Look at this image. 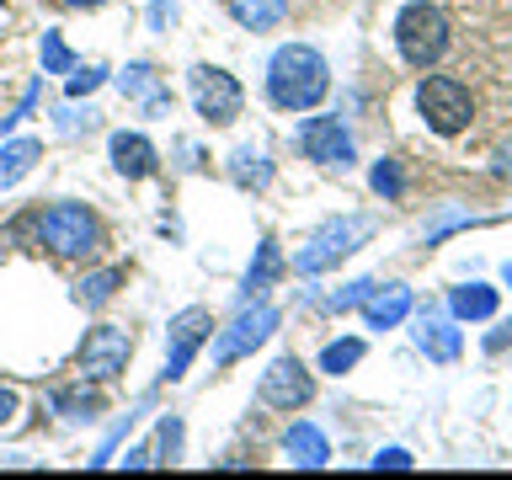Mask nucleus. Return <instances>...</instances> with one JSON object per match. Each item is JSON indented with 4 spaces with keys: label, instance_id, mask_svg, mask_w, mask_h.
I'll return each mask as SVG.
<instances>
[{
    "label": "nucleus",
    "instance_id": "f257e3e1",
    "mask_svg": "<svg viewBox=\"0 0 512 480\" xmlns=\"http://www.w3.org/2000/svg\"><path fill=\"white\" fill-rule=\"evenodd\" d=\"M326 91H331V70H326V59H320L310 43H283L278 54H272V64H267V96L278 107L304 112V107H315Z\"/></svg>",
    "mask_w": 512,
    "mask_h": 480
},
{
    "label": "nucleus",
    "instance_id": "f03ea898",
    "mask_svg": "<svg viewBox=\"0 0 512 480\" xmlns=\"http://www.w3.org/2000/svg\"><path fill=\"white\" fill-rule=\"evenodd\" d=\"M38 230H43V246L54 251L59 262H91V256L102 251V219H96L86 203L38 208Z\"/></svg>",
    "mask_w": 512,
    "mask_h": 480
},
{
    "label": "nucleus",
    "instance_id": "7ed1b4c3",
    "mask_svg": "<svg viewBox=\"0 0 512 480\" xmlns=\"http://www.w3.org/2000/svg\"><path fill=\"white\" fill-rule=\"evenodd\" d=\"M395 43L411 70H427V64H438L448 54V16L438 6H427V0H411L395 16Z\"/></svg>",
    "mask_w": 512,
    "mask_h": 480
},
{
    "label": "nucleus",
    "instance_id": "20e7f679",
    "mask_svg": "<svg viewBox=\"0 0 512 480\" xmlns=\"http://www.w3.org/2000/svg\"><path fill=\"white\" fill-rule=\"evenodd\" d=\"M416 112L427 118L432 134H459V128H470L475 102L454 75H427L422 86H416Z\"/></svg>",
    "mask_w": 512,
    "mask_h": 480
},
{
    "label": "nucleus",
    "instance_id": "39448f33",
    "mask_svg": "<svg viewBox=\"0 0 512 480\" xmlns=\"http://www.w3.org/2000/svg\"><path fill=\"white\" fill-rule=\"evenodd\" d=\"M374 235V219H363V214H347V219H331V224H320V230L310 235V246L299 251V272L304 278H315V272H326L331 262H342L347 251H358L363 240Z\"/></svg>",
    "mask_w": 512,
    "mask_h": 480
},
{
    "label": "nucleus",
    "instance_id": "423d86ee",
    "mask_svg": "<svg viewBox=\"0 0 512 480\" xmlns=\"http://www.w3.org/2000/svg\"><path fill=\"white\" fill-rule=\"evenodd\" d=\"M128 358H134V336L123 326H91L80 352H75V368H80V379H91V384H112L128 368Z\"/></svg>",
    "mask_w": 512,
    "mask_h": 480
},
{
    "label": "nucleus",
    "instance_id": "0eeeda50",
    "mask_svg": "<svg viewBox=\"0 0 512 480\" xmlns=\"http://www.w3.org/2000/svg\"><path fill=\"white\" fill-rule=\"evenodd\" d=\"M187 86H192V107H198V118H208V123H235L240 107H246L240 80L230 70H214V64H198V70L187 75Z\"/></svg>",
    "mask_w": 512,
    "mask_h": 480
},
{
    "label": "nucleus",
    "instance_id": "6e6552de",
    "mask_svg": "<svg viewBox=\"0 0 512 480\" xmlns=\"http://www.w3.org/2000/svg\"><path fill=\"white\" fill-rule=\"evenodd\" d=\"M278 320H283V315L272 310V304H246V310L230 320V331L214 336V368H224V363H235V358H246V352H256L272 331H278Z\"/></svg>",
    "mask_w": 512,
    "mask_h": 480
},
{
    "label": "nucleus",
    "instance_id": "1a4fd4ad",
    "mask_svg": "<svg viewBox=\"0 0 512 480\" xmlns=\"http://www.w3.org/2000/svg\"><path fill=\"white\" fill-rule=\"evenodd\" d=\"M208 336H214V315H208V310L192 304V310L176 315L171 320V336H166V374H160V379H182L187 363L198 358V347L208 342Z\"/></svg>",
    "mask_w": 512,
    "mask_h": 480
},
{
    "label": "nucleus",
    "instance_id": "9d476101",
    "mask_svg": "<svg viewBox=\"0 0 512 480\" xmlns=\"http://www.w3.org/2000/svg\"><path fill=\"white\" fill-rule=\"evenodd\" d=\"M310 395H315V379L299 358H278L262 374V406L272 411H299V406H310Z\"/></svg>",
    "mask_w": 512,
    "mask_h": 480
},
{
    "label": "nucleus",
    "instance_id": "9b49d317",
    "mask_svg": "<svg viewBox=\"0 0 512 480\" xmlns=\"http://www.w3.org/2000/svg\"><path fill=\"white\" fill-rule=\"evenodd\" d=\"M299 150L320 166H352V139L336 118H310L299 123Z\"/></svg>",
    "mask_w": 512,
    "mask_h": 480
},
{
    "label": "nucleus",
    "instance_id": "f8f14e48",
    "mask_svg": "<svg viewBox=\"0 0 512 480\" xmlns=\"http://www.w3.org/2000/svg\"><path fill=\"white\" fill-rule=\"evenodd\" d=\"M406 315H411V288H406V283L368 288V299H363V320H368V331H390V326H400Z\"/></svg>",
    "mask_w": 512,
    "mask_h": 480
},
{
    "label": "nucleus",
    "instance_id": "ddd939ff",
    "mask_svg": "<svg viewBox=\"0 0 512 480\" xmlns=\"http://www.w3.org/2000/svg\"><path fill=\"white\" fill-rule=\"evenodd\" d=\"M107 155H112V166H118V176H128V182L155 176V144L144 134H128V128H123V134H112Z\"/></svg>",
    "mask_w": 512,
    "mask_h": 480
},
{
    "label": "nucleus",
    "instance_id": "4468645a",
    "mask_svg": "<svg viewBox=\"0 0 512 480\" xmlns=\"http://www.w3.org/2000/svg\"><path fill=\"white\" fill-rule=\"evenodd\" d=\"M283 454L299 464V470H326V459H331V443H326V432L310 427V422H294L283 432Z\"/></svg>",
    "mask_w": 512,
    "mask_h": 480
},
{
    "label": "nucleus",
    "instance_id": "2eb2a0df",
    "mask_svg": "<svg viewBox=\"0 0 512 480\" xmlns=\"http://www.w3.org/2000/svg\"><path fill=\"white\" fill-rule=\"evenodd\" d=\"M416 347H422L432 363H454L464 342H459L454 320H443V315H416Z\"/></svg>",
    "mask_w": 512,
    "mask_h": 480
},
{
    "label": "nucleus",
    "instance_id": "dca6fc26",
    "mask_svg": "<svg viewBox=\"0 0 512 480\" xmlns=\"http://www.w3.org/2000/svg\"><path fill=\"white\" fill-rule=\"evenodd\" d=\"M38 160H43V139H11V144H0V192L22 182Z\"/></svg>",
    "mask_w": 512,
    "mask_h": 480
},
{
    "label": "nucleus",
    "instance_id": "f3484780",
    "mask_svg": "<svg viewBox=\"0 0 512 480\" xmlns=\"http://www.w3.org/2000/svg\"><path fill=\"white\" fill-rule=\"evenodd\" d=\"M278 272H283V256H278V240H262L256 246V262H251V272H246V283H240V299H256V294H267L272 283H278Z\"/></svg>",
    "mask_w": 512,
    "mask_h": 480
},
{
    "label": "nucleus",
    "instance_id": "a211bd4d",
    "mask_svg": "<svg viewBox=\"0 0 512 480\" xmlns=\"http://www.w3.org/2000/svg\"><path fill=\"white\" fill-rule=\"evenodd\" d=\"M448 310H454V320H491L496 315V288L486 283H464L448 294Z\"/></svg>",
    "mask_w": 512,
    "mask_h": 480
},
{
    "label": "nucleus",
    "instance_id": "6ab92c4d",
    "mask_svg": "<svg viewBox=\"0 0 512 480\" xmlns=\"http://www.w3.org/2000/svg\"><path fill=\"white\" fill-rule=\"evenodd\" d=\"M230 16L246 32H267L288 16V0H230Z\"/></svg>",
    "mask_w": 512,
    "mask_h": 480
},
{
    "label": "nucleus",
    "instance_id": "aec40b11",
    "mask_svg": "<svg viewBox=\"0 0 512 480\" xmlns=\"http://www.w3.org/2000/svg\"><path fill=\"white\" fill-rule=\"evenodd\" d=\"M230 176H235V187H246V192H256V187H267L272 182V160L262 155V150H235L230 155Z\"/></svg>",
    "mask_w": 512,
    "mask_h": 480
},
{
    "label": "nucleus",
    "instance_id": "412c9836",
    "mask_svg": "<svg viewBox=\"0 0 512 480\" xmlns=\"http://www.w3.org/2000/svg\"><path fill=\"white\" fill-rule=\"evenodd\" d=\"M54 411L70 416V422H91V416L102 411V395L80 379V384H70V390H54Z\"/></svg>",
    "mask_w": 512,
    "mask_h": 480
},
{
    "label": "nucleus",
    "instance_id": "4be33fe9",
    "mask_svg": "<svg viewBox=\"0 0 512 480\" xmlns=\"http://www.w3.org/2000/svg\"><path fill=\"white\" fill-rule=\"evenodd\" d=\"M128 278V267H107V272H91V278H80V288H75V299L86 304V310H102V304L118 294V283Z\"/></svg>",
    "mask_w": 512,
    "mask_h": 480
},
{
    "label": "nucleus",
    "instance_id": "5701e85b",
    "mask_svg": "<svg viewBox=\"0 0 512 480\" xmlns=\"http://www.w3.org/2000/svg\"><path fill=\"white\" fill-rule=\"evenodd\" d=\"M358 363H363L358 336H342V342H331L326 352H320V368H326V374H347V368H358Z\"/></svg>",
    "mask_w": 512,
    "mask_h": 480
},
{
    "label": "nucleus",
    "instance_id": "b1692460",
    "mask_svg": "<svg viewBox=\"0 0 512 480\" xmlns=\"http://www.w3.org/2000/svg\"><path fill=\"white\" fill-rule=\"evenodd\" d=\"M368 182H374V192H379V198H400V192H406V176H400V166H395V160H379Z\"/></svg>",
    "mask_w": 512,
    "mask_h": 480
},
{
    "label": "nucleus",
    "instance_id": "393cba45",
    "mask_svg": "<svg viewBox=\"0 0 512 480\" xmlns=\"http://www.w3.org/2000/svg\"><path fill=\"white\" fill-rule=\"evenodd\" d=\"M155 448H160V459H155V464H176V459H182V422H176V416H166V422H160Z\"/></svg>",
    "mask_w": 512,
    "mask_h": 480
},
{
    "label": "nucleus",
    "instance_id": "a878e982",
    "mask_svg": "<svg viewBox=\"0 0 512 480\" xmlns=\"http://www.w3.org/2000/svg\"><path fill=\"white\" fill-rule=\"evenodd\" d=\"M70 48H64V38H59V32H43V70L48 75H64V70H70Z\"/></svg>",
    "mask_w": 512,
    "mask_h": 480
},
{
    "label": "nucleus",
    "instance_id": "bb28decb",
    "mask_svg": "<svg viewBox=\"0 0 512 480\" xmlns=\"http://www.w3.org/2000/svg\"><path fill=\"white\" fill-rule=\"evenodd\" d=\"M368 288H374V283H368V278H358V283H347V288H336V294H331V310H358V304L368 299Z\"/></svg>",
    "mask_w": 512,
    "mask_h": 480
},
{
    "label": "nucleus",
    "instance_id": "cd10ccee",
    "mask_svg": "<svg viewBox=\"0 0 512 480\" xmlns=\"http://www.w3.org/2000/svg\"><path fill=\"white\" fill-rule=\"evenodd\" d=\"M102 80H107L102 64H86V70H75V75H70V96H86V91L102 86Z\"/></svg>",
    "mask_w": 512,
    "mask_h": 480
},
{
    "label": "nucleus",
    "instance_id": "c85d7f7f",
    "mask_svg": "<svg viewBox=\"0 0 512 480\" xmlns=\"http://www.w3.org/2000/svg\"><path fill=\"white\" fill-rule=\"evenodd\" d=\"M411 464H416V459L406 454V448H384V454L374 459V470H411Z\"/></svg>",
    "mask_w": 512,
    "mask_h": 480
},
{
    "label": "nucleus",
    "instance_id": "c756f323",
    "mask_svg": "<svg viewBox=\"0 0 512 480\" xmlns=\"http://www.w3.org/2000/svg\"><path fill=\"white\" fill-rule=\"evenodd\" d=\"M11 416H16V395L6 390V384H0V427H6V422H11Z\"/></svg>",
    "mask_w": 512,
    "mask_h": 480
},
{
    "label": "nucleus",
    "instance_id": "7c9ffc66",
    "mask_svg": "<svg viewBox=\"0 0 512 480\" xmlns=\"http://www.w3.org/2000/svg\"><path fill=\"white\" fill-rule=\"evenodd\" d=\"M144 464H155V454H150V448H134V454L123 459V470H144Z\"/></svg>",
    "mask_w": 512,
    "mask_h": 480
},
{
    "label": "nucleus",
    "instance_id": "2f4dec72",
    "mask_svg": "<svg viewBox=\"0 0 512 480\" xmlns=\"http://www.w3.org/2000/svg\"><path fill=\"white\" fill-rule=\"evenodd\" d=\"M70 6H107V0H70Z\"/></svg>",
    "mask_w": 512,
    "mask_h": 480
},
{
    "label": "nucleus",
    "instance_id": "473e14b6",
    "mask_svg": "<svg viewBox=\"0 0 512 480\" xmlns=\"http://www.w3.org/2000/svg\"><path fill=\"white\" fill-rule=\"evenodd\" d=\"M502 278H507V288H512V262H507V267H502Z\"/></svg>",
    "mask_w": 512,
    "mask_h": 480
},
{
    "label": "nucleus",
    "instance_id": "72a5a7b5",
    "mask_svg": "<svg viewBox=\"0 0 512 480\" xmlns=\"http://www.w3.org/2000/svg\"><path fill=\"white\" fill-rule=\"evenodd\" d=\"M507 331H512V326H507Z\"/></svg>",
    "mask_w": 512,
    "mask_h": 480
}]
</instances>
